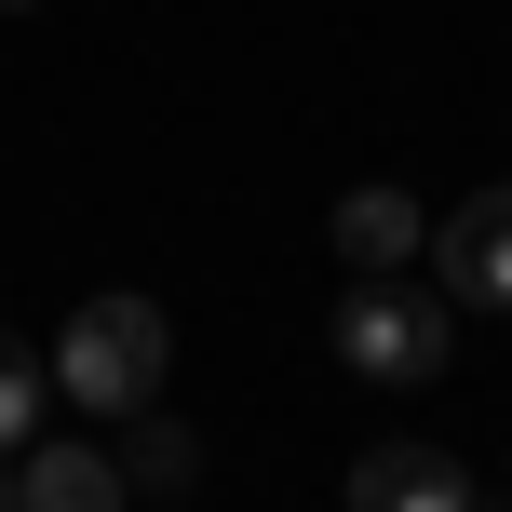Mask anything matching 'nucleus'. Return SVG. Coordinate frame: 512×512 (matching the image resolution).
Wrapping results in <instances>:
<instances>
[{
	"label": "nucleus",
	"mask_w": 512,
	"mask_h": 512,
	"mask_svg": "<svg viewBox=\"0 0 512 512\" xmlns=\"http://www.w3.org/2000/svg\"><path fill=\"white\" fill-rule=\"evenodd\" d=\"M0 512H135V486H122V459H108V445H14Z\"/></svg>",
	"instance_id": "4"
},
{
	"label": "nucleus",
	"mask_w": 512,
	"mask_h": 512,
	"mask_svg": "<svg viewBox=\"0 0 512 512\" xmlns=\"http://www.w3.org/2000/svg\"><path fill=\"white\" fill-rule=\"evenodd\" d=\"M41 405H54V364L0 324V459H14V445H41Z\"/></svg>",
	"instance_id": "8"
},
{
	"label": "nucleus",
	"mask_w": 512,
	"mask_h": 512,
	"mask_svg": "<svg viewBox=\"0 0 512 512\" xmlns=\"http://www.w3.org/2000/svg\"><path fill=\"white\" fill-rule=\"evenodd\" d=\"M324 337H337L351 378L405 391V378H445V364H459V297H445V283H405V270H351V297H337Z\"/></svg>",
	"instance_id": "2"
},
{
	"label": "nucleus",
	"mask_w": 512,
	"mask_h": 512,
	"mask_svg": "<svg viewBox=\"0 0 512 512\" xmlns=\"http://www.w3.org/2000/svg\"><path fill=\"white\" fill-rule=\"evenodd\" d=\"M351 512H486V499H472V472L445 445H364L351 459Z\"/></svg>",
	"instance_id": "5"
},
{
	"label": "nucleus",
	"mask_w": 512,
	"mask_h": 512,
	"mask_svg": "<svg viewBox=\"0 0 512 512\" xmlns=\"http://www.w3.org/2000/svg\"><path fill=\"white\" fill-rule=\"evenodd\" d=\"M337 256H351V270H405V256H432V216H418L405 189H351V203H337Z\"/></svg>",
	"instance_id": "6"
},
{
	"label": "nucleus",
	"mask_w": 512,
	"mask_h": 512,
	"mask_svg": "<svg viewBox=\"0 0 512 512\" xmlns=\"http://www.w3.org/2000/svg\"><path fill=\"white\" fill-rule=\"evenodd\" d=\"M122 486H135V499H189V486H203V432L162 418V405H135V418H122Z\"/></svg>",
	"instance_id": "7"
},
{
	"label": "nucleus",
	"mask_w": 512,
	"mask_h": 512,
	"mask_svg": "<svg viewBox=\"0 0 512 512\" xmlns=\"http://www.w3.org/2000/svg\"><path fill=\"white\" fill-rule=\"evenodd\" d=\"M41 364H54V391H68L81 418H135V405H162L176 324H162V297H81Z\"/></svg>",
	"instance_id": "1"
},
{
	"label": "nucleus",
	"mask_w": 512,
	"mask_h": 512,
	"mask_svg": "<svg viewBox=\"0 0 512 512\" xmlns=\"http://www.w3.org/2000/svg\"><path fill=\"white\" fill-rule=\"evenodd\" d=\"M432 283H445L459 310H512V176L472 189V203L432 230Z\"/></svg>",
	"instance_id": "3"
}]
</instances>
